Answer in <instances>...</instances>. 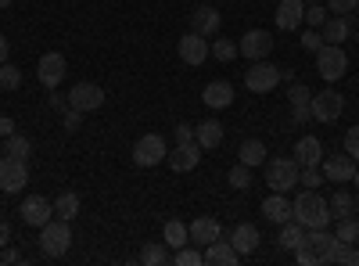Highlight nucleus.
Here are the masks:
<instances>
[{
  "mask_svg": "<svg viewBox=\"0 0 359 266\" xmlns=\"http://www.w3.org/2000/svg\"><path fill=\"white\" fill-rule=\"evenodd\" d=\"M4 155L29 162V155H33V144H29V137H22V133H11V137H4Z\"/></svg>",
  "mask_w": 359,
  "mask_h": 266,
  "instance_id": "30",
  "label": "nucleus"
},
{
  "mask_svg": "<svg viewBox=\"0 0 359 266\" xmlns=\"http://www.w3.org/2000/svg\"><path fill=\"white\" fill-rule=\"evenodd\" d=\"M306 245L316 252V259L320 262H334V255H338V234H331L327 227H316V230H306Z\"/></svg>",
  "mask_w": 359,
  "mask_h": 266,
  "instance_id": "13",
  "label": "nucleus"
},
{
  "mask_svg": "<svg viewBox=\"0 0 359 266\" xmlns=\"http://www.w3.org/2000/svg\"><path fill=\"white\" fill-rule=\"evenodd\" d=\"M8 54H11V40H8L4 33H0V65L8 62Z\"/></svg>",
  "mask_w": 359,
  "mask_h": 266,
  "instance_id": "50",
  "label": "nucleus"
},
{
  "mask_svg": "<svg viewBox=\"0 0 359 266\" xmlns=\"http://www.w3.org/2000/svg\"><path fill=\"white\" fill-rule=\"evenodd\" d=\"M237 51H241V58H248V62H262V58H269V51H273V36H269L266 29H248L241 36V44H237Z\"/></svg>",
  "mask_w": 359,
  "mask_h": 266,
  "instance_id": "10",
  "label": "nucleus"
},
{
  "mask_svg": "<svg viewBox=\"0 0 359 266\" xmlns=\"http://www.w3.org/2000/svg\"><path fill=\"white\" fill-rule=\"evenodd\" d=\"M262 216H266V223H287V220H294V209H291V201H287V194H269V198H262Z\"/></svg>",
  "mask_w": 359,
  "mask_h": 266,
  "instance_id": "19",
  "label": "nucleus"
},
{
  "mask_svg": "<svg viewBox=\"0 0 359 266\" xmlns=\"http://www.w3.org/2000/svg\"><path fill=\"white\" fill-rule=\"evenodd\" d=\"M201 259L208 262V266H233L237 259H241V255H237V248L230 245V241H212V245H205L201 248Z\"/></svg>",
  "mask_w": 359,
  "mask_h": 266,
  "instance_id": "23",
  "label": "nucleus"
},
{
  "mask_svg": "<svg viewBox=\"0 0 359 266\" xmlns=\"http://www.w3.org/2000/svg\"><path fill=\"white\" fill-rule=\"evenodd\" d=\"M165 259H169V252H165V245H162V241L144 245V252H140V262H144V266H162Z\"/></svg>",
  "mask_w": 359,
  "mask_h": 266,
  "instance_id": "34",
  "label": "nucleus"
},
{
  "mask_svg": "<svg viewBox=\"0 0 359 266\" xmlns=\"http://www.w3.org/2000/svg\"><path fill=\"white\" fill-rule=\"evenodd\" d=\"M18 86H22V72L11 62H4L0 65V91H18Z\"/></svg>",
  "mask_w": 359,
  "mask_h": 266,
  "instance_id": "37",
  "label": "nucleus"
},
{
  "mask_svg": "<svg viewBox=\"0 0 359 266\" xmlns=\"http://www.w3.org/2000/svg\"><path fill=\"white\" fill-rule=\"evenodd\" d=\"M302 47H306V51H313V54H316V51H320V47H323V36H320V33H316V29H309V33H302Z\"/></svg>",
  "mask_w": 359,
  "mask_h": 266,
  "instance_id": "47",
  "label": "nucleus"
},
{
  "mask_svg": "<svg viewBox=\"0 0 359 266\" xmlns=\"http://www.w3.org/2000/svg\"><path fill=\"white\" fill-rule=\"evenodd\" d=\"M226 180H230V187H233V191H248V187H252V166L237 162V166L230 169V176H226Z\"/></svg>",
  "mask_w": 359,
  "mask_h": 266,
  "instance_id": "33",
  "label": "nucleus"
},
{
  "mask_svg": "<svg viewBox=\"0 0 359 266\" xmlns=\"http://www.w3.org/2000/svg\"><path fill=\"white\" fill-rule=\"evenodd\" d=\"M79 123H83V112H79V108H69V112H65V119H62L65 133H76V130H79Z\"/></svg>",
  "mask_w": 359,
  "mask_h": 266,
  "instance_id": "44",
  "label": "nucleus"
},
{
  "mask_svg": "<svg viewBox=\"0 0 359 266\" xmlns=\"http://www.w3.org/2000/svg\"><path fill=\"white\" fill-rule=\"evenodd\" d=\"M11 245V223H0V248Z\"/></svg>",
  "mask_w": 359,
  "mask_h": 266,
  "instance_id": "52",
  "label": "nucleus"
},
{
  "mask_svg": "<svg viewBox=\"0 0 359 266\" xmlns=\"http://www.w3.org/2000/svg\"><path fill=\"white\" fill-rule=\"evenodd\" d=\"M4 8H11V0H0V11H4Z\"/></svg>",
  "mask_w": 359,
  "mask_h": 266,
  "instance_id": "56",
  "label": "nucleus"
},
{
  "mask_svg": "<svg viewBox=\"0 0 359 266\" xmlns=\"http://www.w3.org/2000/svg\"><path fill=\"white\" fill-rule=\"evenodd\" d=\"M180 62L198 69L208 62V40L198 36V33H187V36H180Z\"/></svg>",
  "mask_w": 359,
  "mask_h": 266,
  "instance_id": "15",
  "label": "nucleus"
},
{
  "mask_svg": "<svg viewBox=\"0 0 359 266\" xmlns=\"http://www.w3.org/2000/svg\"><path fill=\"white\" fill-rule=\"evenodd\" d=\"M11 133H15V119H11V115H0V140L11 137Z\"/></svg>",
  "mask_w": 359,
  "mask_h": 266,
  "instance_id": "49",
  "label": "nucleus"
},
{
  "mask_svg": "<svg viewBox=\"0 0 359 266\" xmlns=\"http://www.w3.org/2000/svg\"><path fill=\"white\" fill-rule=\"evenodd\" d=\"M348 33H352L348 15H334V18H327V22L320 25V36H323L327 44H341V40H348Z\"/></svg>",
  "mask_w": 359,
  "mask_h": 266,
  "instance_id": "26",
  "label": "nucleus"
},
{
  "mask_svg": "<svg viewBox=\"0 0 359 266\" xmlns=\"http://www.w3.org/2000/svg\"><path fill=\"white\" fill-rule=\"evenodd\" d=\"M306 4H320V0H306Z\"/></svg>",
  "mask_w": 359,
  "mask_h": 266,
  "instance_id": "57",
  "label": "nucleus"
},
{
  "mask_svg": "<svg viewBox=\"0 0 359 266\" xmlns=\"http://www.w3.org/2000/svg\"><path fill=\"white\" fill-rule=\"evenodd\" d=\"M22 223L25 227H43V223H50L54 220V201H47V198H40V194H29L25 201H22Z\"/></svg>",
  "mask_w": 359,
  "mask_h": 266,
  "instance_id": "11",
  "label": "nucleus"
},
{
  "mask_svg": "<svg viewBox=\"0 0 359 266\" xmlns=\"http://www.w3.org/2000/svg\"><path fill=\"white\" fill-rule=\"evenodd\" d=\"M54 216L72 223V220L79 216V194H76V191H62V194H57V198H54Z\"/></svg>",
  "mask_w": 359,
  "mask_h": 266,
  "instance_id": "28",
  "label": "nucleus"
},
{
  "mask_svg": "<svg viewBox=\"0 0 359 266\" xmlns=\"http://www.w3.org/2000/svg\"><path fill=\"white\" fill-rule=\"evenodd\" d=\"M165 155H169V147H165V140H162L158 133H144V137L133 144V162H137L140 169H155V166H162Z\"/></svg>",
  "mask_w": 359,
  "mask_h": 266,
  "instance_id": "6",
  "label": "nucleus"
},
{
  "mask_svg": "<svg viewBox=\"0 0 359 266\" xmlns=\"http://www.w3.org/2000/svg\"><path fill=\"white\" fill-rule=\"evenodd\" d=\"M65 72H69L65 54H57V51H47L40 62H36V76H40V83L47 86V91H54V86L65 79Z\"/></svg>",
  "mask_w": 359,
  "mask_h": 266,
  "instance_id": "12",
  "label": "nucleus"
},
{
  "mask_svg": "<svg viewBox=\"0 0 359 266\" xmlns=\"http://www.w3.org/2000/svg\"><path fill=\"white\" fill-rule=\"evenodd\" d=\"M345 69H348V58H345L341 44H323L316 51V72H320V79L334 83V79L345 76Z\"/></svg>",
  "mask_w": 359,
  "mask_h": 266,
  "instance_id": "5",
  "label": "nucleus"
},
{
  "mask_svg": "<svg viewBox=\"0 0 359 266\" xmlns=\"http://www.w3.org/2000/svg\"><path fill=\"white\" fill-rule=\"evenodd\" d=\"M306 22H309L313 29H320V25L327 22V11H323V4H306Z\"/></svg>",
  "mask_w": 359,
  "mask_h": 266,
  "instance_id": "42",
  "label": "nucleus"
},
{
  "mask_svg": "<svg viewBox=\"0 0 359 266\" xmlns=\"http://www.w3.org/2000/svg\"><path fill=\"white\" fill-rule=\"evenodd\" d=\"M291 209H294V223H302L306 230L327 227V223L334 220V216H331V205H327L323 194H316V187H306L302 194H294Z\"/></svg>",
  "mask_w": 359,
  "mask_h": 266,
  "instance_id": "1",
  "label": "nucleus"
},
{
  "mask_svg": "<svg viewBox=\"0 0 359 266\" xmlns=\"http://www.w3.org/2000/svg\"><path fill=\"white\" fill-rule=\"evenodd\" d=\"M327 205H331V216H334V220H345V216L355 213V201H352L348 191H334L331 198H327Z\"/></svg>",
  "mask_w": 359,
  "mask_h": 266,
  "instance_id": "31",
  "label": "nucleus"
},
{
  "mask_svg": "<svg viewBox=\"0 0 359 266\" xmlns=\"http://www.w3.org/2000/svg\"><path fill=\"white\" fill-rule=\"evenodd\" d=\"M162 241L172 245V248H184V245L191 241V227L180 223V220H169V223L162 227Z\"/></svg>",
  "mask_w": 359,
  "mask_h": 266,
  "instance_id": "29",
  "label": "nucleus"
},
{
  "mask_svg": "<svg viewBox=\"0 0 359 266\" xmlns=\"http://www.w3.org/2000/svg\"><path fill=\"white\" fill-rule=\"evenodd\" d=\"M302 241H306V227H302V223H294V220L280 223V245H284V248H291V252H294Z\"/></svg>",
  "mask_w": 359,
  "mask_h": 266,
  "instance_id": "32",
  "label": "nucleus"
},
{
  "mask_svg": "<svg viewBox=\"0 0 359 266\" xmlns=\"http://www.w3.org/2000/svg\"><path fill=\"white\" fill-rule=\"evenodd\" d=\"M345 155L359 159V126H352V130L345 133Z\"/></svg>",
  "mask_w": 359,
  "mask_h": 266,
  "instance_id": "46",
  "label": "nucleus"
},
{
  "mask_svg": "<svg viewBox=\"0 0 359 266\" xmlns=\"http://www.w3.org/2000/svg\"><path fill=\"white\" fill-rule=\"evenodd\" d=\"M237 54H241V51H237L233 40H212V58H216V62H233Z\"/></svg>",
  "mask_w": 359,
  "mask_h": 266,
  "instance_id": "39",
  "label": "nucleus"
},
{
  "mask_svg": "<svg viewBox=\"0 0 359 266\" xmlns=\"http://www.w3.org/2000/svg\"><path fill=\"white\" fill-rule=\"evenodd\" d=\"M201 101H205V108H230L233 105V86L226 83V79H212V83H208L205 86V91H201Z\"/></svg>",
  "mask_w": 359,
  "mask_h": 266,
  "instance_id": "20",
  "label": "nucleus"
},
{
  "mask_svg": "<svg viewBox=\"0 0 359 266\" xmlns=\"http://www.w3.org/2000/svg\"><path fill=\"white\" fill-rule=\"evenodd\" d=\"M65 105H69V98H57V94H50V108H57V112H65Z\"/></svg>",
  "mask_w": 359,
  "mask_h": 266,
  "instance_id": "54",
  "label": "nucleus"
},
{
  "mask_svg": "<svg viewBox=\"0 0 359 266\" xmlns=\"http://www.w3.org/2000/svg\"><path fill=\"white\" fill-rule=\"evenodd\" d=\"M323 176L331 184H352V173H355V159L352 155H331V159H323L320 162Z\"/></svg>",
  "mask_w": 359,
  "mask_h": 266,
  "instance_id": "16",
  "label": "nucleus"
},
{
  "mask_svg": "<svg viewBox=\"0 0 359 266\" xmlns=\"http://www.w3.org/2000/svg\"><path fill=\"white\" fill-rule=\"evenodd\" d=\"M266 155H269V152H266V144L255 140V137L237 147V162H245V166H252V169H255V166H266Z\"/></svg>",
  "mask_w": 359,
  "mask_h": 266,
  "instance_id": "27",
  "label": "nucleus"
},
{
  "mask_svg": "<svg viewBox=\"0 0 359 266\" xmlns=\"http://www.w3.org/2000/svg\"><path fill=\"white\" fill-rule=\"evenodd\" d=\"M294 259L302 262V266H316V262H320V259H316V252H313V248H309L306 241H302V245L294 248Z\"/></svg>",
  "mask_w": 359,
  "mask_h": 266,
  "instance_id": "45",
  "label": "nucleus"
},
{
  "mask_svg": "<svg viewBox=\"0 0 359 266\" xmlns=\"http://www.w3.org/2000/svg\"><path fill=\"white\" fill-rule=\"evenodd\" d=\"M172 262H176V266H201L205 259H201V248H191V241H187L184 248H176Z\"/></svg>",
  "mask_w": 359,
  "mask_h": 266,
  "instance_id": "38",
  "label": "nucleus"
},
{
  "mask_svg": "<svg viewBox=\"0 0 359 266\" xmlns=\"http://www.w3.org/2000/svg\"><path fill=\"white\" fill-rule=\"evenodd\" d=\"M273 18H277V29H284V33H294V29L306 22V0H280Z\"/></svg>",
  "mask_w": 359,
  "mask_h": 266,
  "instance_id": "17",
  "label": "nucleus"
},
{
  "mask_svg": "<svg viewBox=\"0 0 359 266\" xmlns=\"http://www.w3.org/2000/svg\"><path fill=\"white\" fill-rule=\"evenodd\" d=\"M101 105H104V91H101L97 83H86L83 79V83H76L72 91H69V108H79L83 115L86 112H97Z\"/></svg>",
  "mask_w": 359,
  "mask_h": 266,
  "instance_id": "9",
  "label": "nucleus"
},
{
  "mask_svg": "<svg viewBox=\"0 0 359 266\" xmlns=\"http://www.w3.org/2000/svg\"><path fill=\"white\" fill-rule=\"evenodd\" d=\"M291 119L294 123H306V119H313V112L309 108H291Z\"/></svg>",
  "mask_w": 359,
  "mask_h": 266,
  "instance_id": "51",
  "label": "nucleus"
},
{
  "mask_svg": "<svg viewBox=\"0 0 359 266\" xmlns=\"http://www.w3.org/2000/svg\"><path fill=\"white\" fill-rule=\"evenodd\" d=\"M352 184H355V191H359V169L352 173Z\"/></svg>",
  "mask_w": 359,
  "mask_h": 266,
  "instance_id": "55",
  "label": "nucleus"
},
{
  "mask_svg": "<svg viewBox=\"0 0 359 266\" xmlns=\"http://www.w3.org/2000/svg\"><path fill=\"white\" fill-rule=\"evenodd\" d=\"M287 101H291V108H309V101H313V91H309L306 83H291Z\"/></svg>",
  "mask_w": 359,
  "mask_h": 266,
  "instance_id": "36",
  "label": "nucleus"
},
{
  "mask_svg": "<svg viewBox=\"0 0 359 266\" xmlns=\"http://www.w3.org/2000/svg\"><path fill=\"white\" fill-rule=\"evenodd\" d=\"M359 8V0H327V11H334V15H352Z\"/></svg>",
  "mask_w": 359,
  "mask_h": 266,
  "instance_id": "43",
  "label": "nucleus"
},
{
  "mask_svg": "<svg viewBox=\"0 0 359 266\" xmlns=\"http://www.w3.org/2000/svg\"><path fill=\"white\" fill-rule=\"evenodd\" d=\"M223 238V227H219V220H212V216H198L194 223H191V241L194 245H212V241H219Z\"/></svg>",
  "mask_w": 359,
  "mask_h": 266,
  "instance_id": "21",
  "label": "nucleus"
},
{
  "mask_svg": "<svg viewBox=\"0 0 359 266\" xmlns=\"http://www.w3.org/2000/svg\"><path fill=\"white\" fill-rule=\"evenodd\" d=\"M230 245L237 248V255H252L259 248V227L255 223H237L230 230Z\"/></svg>",
  "mask_w": 359,
  "mask_h": 266,
  "instance_id": "22",
  "label": "nucleus"
},
{
  "mask_svg": "<svg viewBox=\"0 0 359 266\" xmlns=\"http://www.w3.org/2000/svg\"><path fill=\"white\" fill-rule=\"evenodd\" d=\"M334 234H338V241H345V245H355V241H359V220H352V216L338 220Z\"/></svg>",
  "mask_w": 359,
  "mask_h": 266,
  "instance_id": "35",
  "label": "nucleus"
},
{
  "mask_svg": "<svg viewBox=\"0 0 359 266\" xmlns=\"http://www.w3.org/2000/svg\"><path fill=\"white\" fill-rule=\"evenodd\" d=\"M165 162H169V169H172V173H191V169L201 162V144H198V140L176 144L172 152L165 155Z\"/></svg>",
  "mask_w": 359,
  "mask_h": 266,
  "instance_id": "14",
  "label": "nucleus"
},
{
  "mask_svg": "<svg viewBox=\"0 0 359 266\" xmlns=\"http://www.w3.org/2000/svg\"><path fill=\"white\" fill-rule=\"evenodd\" d=\"M298 173H302V166H298L294 159H269L266 162V184L277 194H287L298 184Z\"/></svg>",
  "mask_w": 359,
  "mask_h": 266,
  "instance_id": "4",
  "label": "nucleus"
},
{
  "mask_svg": "<svg viewBox=\"0 0 359 266\" xmlns=\"http://www.w3.org/2000/svg\"><path fill=\"white\" fill-rule=\"evenodd\" d=\"M29 184V162L11 159V155H0V191L4 194H18Z\"/></svg>",
  "mask_w": 359,
  "mask_h": 266,
  "instance_id": "7",
  "label": "nucleus"
},
{
  "mask_svg": "<svg viewBox=\"0 0 359 266\" xmlns=\"http://www.w3.org/2000/svg\"><path fill=\"white\" fill-rule=\"evenodd\" d=\"M334 262H345V266H359V248L355 245H338V255H334Z\"/></svg>",
  "mask_w": 359,
  "mask_h": 266,
  "instance_id": "41",
  "label": "nucleus"
},
{
  "mask_svg": "<svg viewBox=\"0 0 359 266\" xmlns=\"http://www.w3.org/2000/svg\"><path fill=\"white\" fill-rule=\"evenodd\" d=\"M176 144H187V140H194V123H176Z\"/></svg>",
  "mask_w": 359,
  "mask_h": 266,
  "instance_id": "48",
  "label": "nucleus"
},
{
  "mask_svg": "<svg viewBox=\"0 0 359 266\" xmlns=\"http://www.w3.org/2000/svg\"><path fill=\"white\" fill-rule=\"evenodd\" d=\"M298 184H302V187H320V184H323V169H320V166L302 169V173H298Z\"/></svg>",
  "mask_w": 359,
  "mask_h": 266,
  "instance_id": "40",
  "label": "nucleus"
},
{
  "mask_svg": "<svg viewBox=\"0 0 359 266\" xmlns=\"http://www.w3.org/2000/svg\"><path fill=\"white\" fill-rule=\"evenodd\" d=\"M284 79V69L273 65L269 58H262V62H252V69L245 72V86L252 94H269V91H277V83Z\"/></svg>",
  "mask_w": 359,
  "mask_h": 266,
  "instance_id": "3",
  "label": "nucleus"
},
{
  "mask_svg": "<svg viewBox=\"0 0 359 266\" xmlns=\"http://www.w3.org/2000/svg\"><path fill=\"white\" fill-rule=\"evenodd\" d=\"M219 25H223V15L216 11V8H194L191 11V33H198V36H216L219 33Z\"/></svg>",
  "mask_w": 359,
  "mask_h": 266,
  "instance_id": "18",
  "label": "nucleus"
},
{
  "mask_svg": "<svg viewBox=\"0 0 359 266\" xmlns=\"http://www.w3.org/2000/svg\"><path fill=\"white\" fill-rule=\"evenodd\" d=\"M0 262H18V252H15V248L8 245L4 252H0Z\"/></svg>",
  "mask_w": 359,
  "mask_h": 266,
  "instance_id": "53",
  "label": "nucleus"
},
{
  "mask_svg": "<svg viewBox=\"0 0 359 266\" xmlns=\"http://www.w3.org/2000/svg\"><path fill=\"white\" fill-rule=\"evenodd\" d=\"M294 162L302 166V169L320 166V162H323V144H320L316 137H302V140L294 144Z\"/></svg>",
  "mask_w": 359,
  "mask_h": 266,
  "instance_id": "24",
  "label": "nucleus"
},
{
  "mask_svg": "<svg viewBox=\"0 0 359 266\" xmlns=\"http://www.w3.org/2000/svg\"><path fill=\"white\" fill-rule=\"evenodd\" d=\"M194 140L201 144V152H208V147H219V144H223V123H216V119L194 123Z\"/></svg>",
  "mask_w": 359,
  "mask_h": 266,
  "instance_id": "25",
  "label": "nucleus"
},
{
  "mask_svg": "<svg viewBox=\"0 0 359 266\" xmlns=\"http://www.w3.org/2000/svg\"><path fill=\"white\" fill-rule=\"evenodd\" d=\"M40 248H43V255H50V259H57V255H65L69 248H72V227H69V220H50V223H43L40 227Z\"/></svg>",
  "mask_w": 359,
  "mask_h": 266,
  "instance_id": "2",
  "label": "nucleus"
},
{
  "mask_svg": "<svg viewBox=\"0 0 359 266\" xmlns=\"http://www.w3.org/2000/svg\"><path fill=\"white\" fill-rule=\"evenodd\" d=\"M309 112L316 123H338L341 112H345V98L338 91H323V94H313L309 101Z\"/></svg>",
  "mask_w": 359,
  "mask_h": 266,
  "instance_id": "8",
  "label": "nucleus"
}]
</instances>
